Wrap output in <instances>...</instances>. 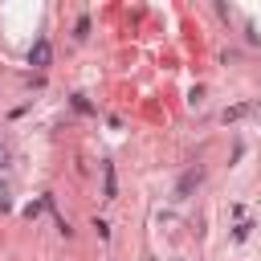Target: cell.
Masks as SVG:
<instances>
[{
    "label": "cell",
    "instance_id": "7",
    "mask_svg": "<svg viewBox=\"0 0 261 261\" xmlns=\"http://www.w3.org/2000/svg\"><path fill=\"white\" fill-rule=\"evenodd\" d=\"M94 228H98V237H102V241H110V224H106V220H94Z\"/></svg>",
    "mask_w": 261,
    "mask_h": 261
},
{
    "label": "cell",
    "instance_id": "1",
    "mask_svg": "<svg viewBox=\"0 0 261 261\" xmlns=\"http://www.w3.org/2000/svg\"><path fill=\"white\" fill-rule=\"evenodd\" d=\"M49 61H53V45H49V37L41 33V37H37V41L29 45V65H37V69H45Z\"/></svg>",
    "mask_w": 261,
    "mask_h": 261
},
{
    "label": "cell",
    "instance_id": "2",
    "mask_svg": "<svg viewBox=\"0 0 261 261\" xmlns=\"http://www.w3.org/2000/svg\"><path fill=\"white\" fill-rule=\"evenodd\" d=\"M200 179H204V167L196 163V167H188L184 175H179V184H175V200H188L192 196V188H200Z\"/></svg>",
    "mask_w": 261,
    "mask_h": 261
},
{
    "label": "cell",
    "instance_id": "9",
    "mask_svg": "<svg viewBox=\"0 0 261 261\" xmlns=\"http://www.w3.org/2000/svg\"><path fill=\"white\" fill-rule=\"evenodd\" d=\"M4 163H8V147L0 143V167H4Z\"/></svg>",
    "mask_w": 261,
    "mask_h": 261
},
{
    "label": "cell",
    "instance_id": "6",
    "mask_svg": "<svg viewBox=\"0 0 261 261\" xmlns=\"http://www.w3.org/2000/svg\"><path fill=\"white\" fill-rule=\"evenodd\" d=\"M73 110H77V114H94V106L86 102V94H73Z\"/></svg>",
    "mask_w": 261,
    "mask_h": 261
},
{
    "label": "cell",
    "instance_id": "3",
    "mask_svg": "<svg viewBox=\"0 0 261 261\" xmlns=\"http://www.w3.org/2000/svg\"><path fill=\"white\" fill-rule=\"evenodd\" d=\"M102 192H106V200H114V196H118V184H114V163H102Z\"/></svg>",
    "mask_w": 261,
    "mask_h": 261
},
{
    "label": "cell",
    "instance_id": "8",
    "mask_svg": "<svg viewBox=\"0 0 261 261\" xmlns=\"http://www.w3.org/2000/svg\"><path fill=\"white\" fill-rule=\"evenodd\" d=\"M8 208H12V200H8V188L0 184V212H8Z\"/></svg>",
    "mask_w": 261,
    "mask_h": 261
},
{
    "label": "cell",
    "instance_id": "4",
    "mask_svg": "<svg viewBox=\"0 0 261 261\" xmlns=\"http://www.w3.org/2000/svg\"><path fill=\"white\" fill-rule=\"evenodd\" d=\"M253 110V102H241V106H228L224 110V122H232V118H241V114H249Z\"/></svg>",
    "mask_w": 261,
    "mask_h": 261
},
{
    "label": "cell",
    "instance_id": "5",
    "mask_svg": "<svg viewBox=\"0 0 261 261\" xmlns=\"http://www.w3.org/2000/svg\"><path fill=\"white\" fill-rule=\"evenodd\" d=\"M86 33H90V16H77V24H73V37H77V41H86Z\"/></svg>",
    "mask_w": 261,
    "mask_h": 261
}]
</instances>
